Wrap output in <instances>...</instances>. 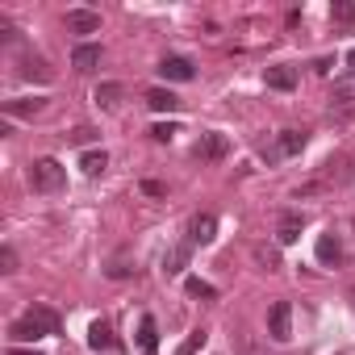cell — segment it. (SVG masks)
<instances>
[{
    "label": "cell",
    "mask_w": 355,
    "mask_h": 355,
    "mask_svg": "<svg viewBox=\"0 0 355 355\" xmlns=\"http://www.w3.org/2000/svg\"><path fill=\"white\" fill-rule=\"evenodd\" d=\"M46 334H59V313H51V309H42V305H34L26 318H17V322L9 326V338H17V343H38V338H46Z\"/></svg>",
    "instance_id": "obj_1"
},
{
    "label": "cell",
    "mask_w": 355,
    "mask_h": 355,
    "mask_svg": "<svg viewBox=\"0 0 355 355\" xmlns=\"http://www.w3.org/2000/svg\"><path fill=\"white\" fill-rule=\"evenodd\" d=\"M67 184V167L59 159H34L30 163V189L34 193H59Z\"/></svg>",
    "instance_id": "obj_2"
},
{
    "label": "cell",
    "mask_w": 355,
    "mask_h": 355,
    "mask_svg": "<svg viewBox=\"0 0 355 355\" xmlns=\"http://www.w3.org/2000/svg\"><path fill=\"white\" fill-rule=\"evenodd\" d=\"M193 155H197L201 163H222V159L230 155V138H226V134H218V130H209V134H201V138H197Z\"/></svg>",
    "instance_id": "obj_3"
},
{
    "label": "cell",
    "mask_w": 355,
    "mask_h": 355,
    "mask_svg": "<svg viewBox=\"0 0 355 355\" xmlns=\"http://www.w3.org/2000/svg\"><path fill=\"white\" fill-rule=\"evenodd\" d=\"M355 113V76L338 80L330 92V117H351Z\"/></svg>",
    "instance_id": "obj_4"
},
{
    "label": "cell",
    "mask_w": 355,
    "mask_h": 355,
    "mask_svg": "<svg viewBox=\"0 0 355 355\" xmlns=\"http://www.w3.org/2000/svg\"><path fill=\"white\" fill-rule=\"evenodd\" d=\"M63 26H67V34H96L101 30V13H92V9H67Z\"/></svg>",
    "instance_id": "obj_5"
},
{
    "label": "cell",
    "mask_w": 355,
    "mask_h": 355,
    "mask_svg": "<svg viewBox=\"0 0 355 355\" xmlns=\"http://www.w3.org/2000/svg\"><path fill=\"white\" fill-rule=\"evenodd\" d=\"M159 71H163V80H175V84H189L197 71H193V63L184 59V55H167L163 63H159Z\"/></svg>",
    "instance_id": "obj_6"
},
{
    "label": "cell",
    "mask_w": 355,
    "mask_h": 355,
    "mask_svg": "<svg viewBox=\"0 0 355 355\" xmlns=\"http://www.w3.org/2000/svg\"><path fill=\"white\" fill-rule=\"evenodd\" d=\"M214 239H218V218H214V214H197V218L189 222V243H201V247H205V243H214Z\"/></svg>",
    "instance_id": "obj_7"
},
{
    "label": "cell",
    "mask_w": 355,
    "mask_h": 355,
    "mask_svg": "<svg viewBox=\"0 0 355 355\" xmlns=\"http://www.w3.org/2000/svg\"><path fill=\"white\" fill-rule=\"evenodd\" d=\"M322 167H326V171H322V180H318L322 189H326V184H347V180H351V159H347V155H338V159H326Z\"/></svg>",
    "instance_id": "obj_8"
},
{
    "label": "cell",
    "mask_w": 355,
    "mask_h": 355,
    "mask_svg": "<svg viewBox=\"0 0 355 355\" xmlns=\"http://www.w3.org/2000/svg\"><path fill=\"white\" fill-rule=\"evenodd\" d=\"M96 63H101V46H96V42H80V46L71 51V67H76L80 76H88Z\"/></svg>",
    "instance_id": "obj_9"
},
{
    "label": "cell",
    "mask_w": 355,
    "mask_h": 355,
    "mask_svg": "<svg viewBox=\"0 0 355 355\" xmlns=\"http://www.w3.org/2000/svg\"><path fill=\"white\" fill-rule=\"evenodd\" d=\"M288 318H293L288 301H276L272 313H268V326H272V338H276V343H288Z\"/></svg>",
    "instance_id": "obj_10"
},
{
    "label": "cell",
    "mask_w": 355,
    "mask_h": 355,
    "mask_svg": "<svg viewBox=\"0 0 355 355\" xmlns=\"http://www.w3.org/2000/svg\"><path fill=\"white\" fill-rule=\"evenodd\" d=\"M301 226H305V218H301V214H284V218H280V226H276V243H280V247H293V243L301 239Z\"/></svg>",
    "instance_id": "obj_11"
},
{
    "label": "cell",
    "mask_w": 355,
    "mask_h": 355,
    "mask_svg": "<svg viewBox=\"0 0 355 355\" xmlns=\"http://www.w3.org/2000/svg\"><path fill=\"white\" fill-rule=\"evenodd\" d=\"M88 347H92V351H113V347H117V338H113V326H109L105 318L88 326Z\"/></svg>",
    "instance_id": "obj_12"
},
{
    "label": "cell",
    "mask_w": 355,
    "mask_h": 355,
    "mask_svg": "<svg viewBox=\"0 0 355 355\" xmlns=\"http://www.w3.org/2000/svg\"><path fill=\"white\" fill-rule=\"evenodd\" d=\"M138 351H142V355H159V326H155L150 313L138 322Z\"/></svg>",
    "instance_id": "obj_13"
},
{
    "label": "cell",
    "mask_w": 355,
    "mask_h": 355,
    "mask_svg": "<svg viewBox=\"0 0 355 355\" xmlns=\"http://www.w3.org/2000/svg\"><path fill=\"white\" fill-rule=\"evenodd\" d=\"M46 109V101L42 96H21V101H5V113L9 117H38Z\"/></svg>",
    "instance_id": "obj_14"
},
{
    "label": "cell",
    "mask_w": 355,
    "mask_h": 355,
    "mask_svg": "<svg viewBox=\"0 0 355 355\" xmlns=\"http://www.w3.org/2000/svg\"><path fill=\"white\" fill-rule=\"evenodd\" d=\"M318 259H322L326 268H334V263H343V243H338V234H334V230L318 239Z\"/></svg>",
    "instance_id": "obj_15"
},
{
    "label": "cell",
    "mask_w": 355,
    "mask_h": 355,
    "mask_svg": "<svg viewBox=\"0 0 355 355\" xmlns=\"http://www.w3.org/2000/svg\"><path fill=\"white\" fill-rule=\"evenodd\" d=\"M146 105H150L155 113H175L184 101L175 96V92H167V88H150V92H146Z\"/></svg>",
    "instance_id": "obj_16"
},
{
    "label": "cell",
    "mask_w": 355,
    "mask_h": 355,
    "mask_svg": "<svg viewBox=\"0 0 355 355\" xmlns=\"http://www.w3.org/2000/svg\"><path fill=\"white\" fill-rule=\"evenodd\" d=\"M17 71H21L26 80H42V84L55 76V71L46 67V59H42V55H21V67H17Z\"/></svg>",
    "instance_id": "obj_17"
},
{
    "label": "cell",
    "mask_w": 355,
    "mask_h": 355,
    "mask_svg": "<svg viewBox=\"0 0 355 355\" xmlns=\"http://www.w3.org/2000/svg\"><path fill=\"white\" fill-rule=\"evenodd\" d=\"M263 80H268V88H276V92H293V88H297V71H293V67H268Z\"/></svg>",
    "instance_id": "obj_18"
},
{
    "label": "cell",
    "mask_w": 355,
    "mask_h": 355,
    "mask_svg": "<svg viewBox=\"0 0 355 355\" xmlns=\"http://www.w3.org/2000/svg\"><path fill=\"white\" fill-rule=\"evenodd\" d=\"M305 142H309V134H305V130H280L276 150H280V155H301V150H305Z\"/></svg>",
    "instance_id": "obj_19"
},
{
    "label": "cell",
    "mask_w": 355,
    "mask_h": 355,
    "mask_svg": "<svg viewBox=\"0 0 355 355\" xmlns=\"http://www.w3.org/2000/svg\"><path fill=\"white\" fill-rule=\"evenodd\" d=\"M189 268V243H180V247H171L167 255H163V272L167 276H180Z\"/></svg>",
    "instance_id": "obj_20"
},
{
    "label": "cell",
    "mask_w": 355,
    "mask_h": 355,
    "mask_svg": "<svg viewBox=\"0 0 355 355\" xmlns=\"http://www.w3.org/2000/svg\"><path fill=\"white\" fill-rule=\"evenodd\" d=\"M121 96H125L121 84H101V88H96V105H101V109H117Z\"/></svg>",
    "instance_id": "obj_21"
},
{
    "label": "cell",
    "mask_w": 355,
    "mask_h": 355,
    "mask_svg": "<svg viewBox=\"0 0 355 355\" xmlns=\"http://www.w3.org/2000/svg\"><path fill=\"white\" fill-rule=\"evenodd\" d=\"M80 167H84L88 175H101V171L109 167V155H105V150H84V155H80Z\"/></svg>",
    "instance_id": "obj_22"
},
{
    "label": "cell",
    "mask_w": 355,
    "mask_h": 355,
    "mask_svg": "<svg viewBox=\"0 0 355 355\" xmlns=\"http://www.w3.org/2000/svg\"><path fill=\"white\" fill-rule=\"evenodd\" d=\"M184 288H189V297H201V301H218V288H214L209 280H201V276H189V280H184Z\"/></svg>",
    "instance_id": "obj_23"
},
{
    "label": "cell",
    "mask_w": 355,
    "mask_h": 355,
    "mask_svg": "<svg viewBox=\"0 0 355 355\" xmlns=\"http://www.w3.org/2000/svg\"><path fill=\"white\" fill-rule=\"evenodd\" d=\"M201 347H205V330H193V334L180 343V351H175V355H197Z\"/></svg>",
    "instance_id": "obj_24"
},
{
    "label": "cell",
    "mask_w": 355,
    "mask_h": 355,
    "mask_svg": "<svg viewBox=\"0 0 355 355\" xmlns=\"http://www.w3.org/2000/svg\"><path fill=\"white\" fill-rule=\"evenodd\" d=\"M175 134H180V125H171V121H159V125L150 130V138H155V142H171Z\"/></svg>",
    "instance_id": "obj_25"
},
{
    "label": "cell",
    "mask_w": 355,
    "mask_h": 355,
    "mask_svg": "<svg viewBox=\"0 0 355 355\" xmlns=\"http://www.w3.org/2000/svg\"><path fill=\"white\" fill-rule=\"evenodd\" d=\"M255 259H259L268 272H276V268H280V255H276L272 247H255Z\"/></svg>",
    "instance_id": "obj_26"
},
{
    "label": "cell",
    "mask_w": 355,
    "mask_h": 355,
    "mask_svg": "<svg viewBox=\"0 0 355 355\" xmlns=\"http://www.w3.org/2000/svg\"><path fill=\"white\" fill-rule=\"evenodd\" d=\"M0 272H17V251L13 247H0Z\"/></svg>",
    "instance_id": "obj_27"
},
{
    "label": "cell",
    "mask_w": 355,
    "mask_h": 355,
    "mask_svg": "<svg viewBox=\"0 0 355 355\" xmlns=\"http://www.w3.org/2000/svg\"><path fill=\"white\" fill-rule=\"evenodd\" d=\"M67 138H71L76 146H84V142H92V138H96V130H92V125H76V130H71Z\"/></svg>",
    "instance_id": "obj_28"
},
{
    "label": "cell",
    "mask_w": 355,
    "mask_h": 355,
    "mask_svg": "<svg viewBox=\"0 0 355 355\" xmlns=\"http://www.w3.org/2000/svg\"><path fill=\"white\" fill-rule=\"evenodd\" d=\"M330 13H334V17H338V21H351V17H355V9H351V5H347V0H338V5H334V9H330Z\"/></svg>",
    "instance_id": "obj_29"
},
{
    "label": "cell",
    "mask_w": 355,
    "mask_h": 355,
    "mask_svg": "<svg viewBox=\"0 0 355 355\" xmlns=\"http://www.w3.org/2000/svg\"><path fill=\"white\" fill-rule=\"evenodd\" d=\"M17 34H13V26H9V17H0V42H13Z\"/></svg>",
    "instance_id": "obj_30"
},
{
    "label": "cell",
    "mask_w": 355,
    "mask_h": 355,
    "mask_svg": "<svg viewBox=\"0 0 355 355\" xmlns=\"http://www.w3.org/2000/svg\"><path fill=\"white\" fill-rule=\"evenodd\" d=\"M142 193H146V197H163V184H159V180H142Z\"/></svg>",
    "instance_id": "obj_31"
},
{
    "label": "cell",
    "mask_w": 355,
    "mask_h": 355,
    "mask_svg": "<svg viewBox=\"0 0 355 355\" xmlns=\"http://www.w3.org/2000/svg\"><path fill=\"white\" fill-rule=\"evenodd\" d=\"M109 276L121 280V276H130V268H125V263H109Z\"/></svg>",
    "instance_id": "obj_32"
},
{
    "label": "cell",
    "mask_w": 355,
    "mask_h": 355,
    "mask_svg": "<svg viewBox=\"0 0 355 355\" xmlns=\"http://www.w3.org/2000/svg\"><path fill=\"white\" fill-rule=\"evenodd\" d=\"M347 63H351V67H355V51H351V55H347Z\"/></svg>",
    "instance_id": "obj_33"
},
{
    "label": "cell",
    "mask_w": 355,
    "mask_h": 355,
    "mask_svg": "<svg viewBox=\"0 0 355 355\" xmlns=\"http://www.w3.org/2000/svg\"><path fill=\"white\" fill-rule=\"evenodd\" d=\"M9 355H34V351H9Z\"/></svg>",
    "instance_id": "obj_34"
}]
</instances>
